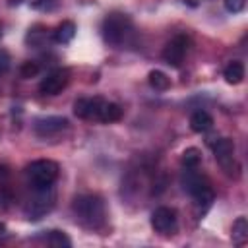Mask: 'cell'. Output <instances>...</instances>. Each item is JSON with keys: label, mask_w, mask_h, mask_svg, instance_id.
Here are the masks:
<instances>
[{"label": "cell", "mask_w": 248, "mask_h": 248, "mask_svg": "<svg viewBox=\"0 0 248 248\" xmlns=\"http://www.w3.org/2000/svg\"><path fill=\"white\" fill-rule=\"evenodd\" d=\"M105 103L107 101L101 97H81L74 103V114L78 118H83V120H97L99 122Z\"/></svg>", "instance_id": "8"}, {"label": "cell", "mask_w": 248, "mask_h": 248, "mask_svg": "<svg viewBox=\"0 0 248 248\" xmlns=\"http://www.w3.org/2000/svg\"><path fill=\"white\" fill-rule=\"evenodd\" d=\"M103 41L110 46H124L134 37V23L122 12H112L103 19L101 25Z\"/></svg>", "instance_id": "3"}, {"label": "cell", "mask_w": 248, "mask_h": 248, "mask_svg": "<svg viewBox=\"0 0 248 248\" xmlns=\"http://www.w3.org/2000/svg\"><path fill=\"white\" fill-rule=\"evenodd\" d=\"M223 78H225V81L231 83V85L240 83V81L244 79V64L238 62V60L229 62V64L225 66V70H223Z\"/></svg>", "instance_id": "13"}, {"label": "cell", "mask_w": 248, "mask_h": 248, "mask_svg": "<svg viewBox=\"0 0 248 248\" xmlns=\"http://www.w3.org/2000/svg\"><path fill=\"white\" fill-rule=\"evenodd\" d=\"M120 118H122V108H120L116 103L107 101V103H105V107H103V112H101L99 122L108 124V122H116V120H120Z\"/></svg>", "instance_id": "17"}, {"label": "cell", "mask_w": 248, "mask_h": 248, "mask_svg": "<svg viewBox=\"0 0 248 248\" xmlns=\"http://www.w3.org/2000/svg\"><path fill=\"white\" fill-rule=\"evenodd\" d=\"M70 81V72L68 70H54L50 74H46L41 83H39V91L43 95H58Z\"/></svg>", "instance_id": "11"}, {"label": "cell", "mask_w": 248, "mask_h": 248, "mask_svg": "<svg viewBox=\"0 0 248 248\" xmlns=\"http://www.w3.org/2000/svg\"><path fill=\"white\" fill-rule=\"evenodd\" d=\"M151 227L155 232L163 234V236H170L176 232L178 229V217H176V211L172 207H157L153 213H151Z\"/></svg>", "instance_id": "6"}, {"label": "cell", "mask_w": 248, "mask_h": 248, "mask_svg": "<svg viewBox=\"0 0 248 248\" xmlns=\"http://www.w3.org/2000/svg\"><path fill=\"white\" fill-rule=\"evenodd\" d=\"M8 2H10V4H19L21 0H8Z\"/></svg>", "instance_id": "24"}, {"label": "cell", "mask_w": 248, "mask_h": 248, "mask_svg": "<svg viewBox=\"0 0 248 248\" xmlns=\"http://www.w3.org/2000/svg\"><path fill=\"white\" fill-rule=\"evenodd\" d=\"M213 155L215 161L221 165V169L232 176V167H234V141L231 138H221L213 143Z\"/></svg>", "instance_id": "9"}, {"label": "cell", "mask_w": 248, "mask_h": 248, "mask_svg": "<svg viewBox=\"0 0 248 248\" xmlns=\"http://www.w3.org/2000/svg\"><path fill=\"white\" fill-rule=\"evenodd\" d=\"M200 161H202V153H200V149H196V147H188V149L182 153V165H184V167H198Z\"/></svg>", "instance_id": "19"}, {"label": "cell", "mask_w": 248, "mask_h": 248, "mask_svg": "<svg viewBox=\"0 0 248 248\" xmlns=\"http://www.w3.org/2000/svg\"><path fill=\"white\" fill-rule=\"evenodd\" d=\"M58 163L50 159H37L25 167V176L33 190L50 188L58 178Z\"/></svg>", "instance_id": "4"}, {"label": "cell", "mask_w": 248, "mask_h": 248, "mask_svg": "<svg viewBox=\"0 0 248 248\" xmlns=\"http://www.w3.org/2000/svg\"><path fill=\"white\" fill-rule=\"evenodd\" d=\"M147 81H149V85H151L155 91H167V89L170 87L169 76H167L165 72H161V70H151L149 76H147Z\"/></svg>", "instance_id": "16"}, {"label": "cell", "mask_w": 248, "mask_h": 248, "mask_svg": "<svg viewBox=\"0 0 248 248\" xmlns=\"http://www.w3.org/2000/svg\"><path fill=\"white\" fill-rule=\"evenodd\" d=\"M46 244H50L54 248H70L72 246V240L68 238V234L64 231H48Z\"/></svg>", "instance_id": "18"}, {"label": "cell", "mask_w": 248, "mask_h": 248, "mask_svg": "<svg viewBox=\"0 0 248 248\" xmlns=\"http://www.w3.org/2000/svg\"><path fill=\"white\" fill-rule=\"evenodd\" d=\"M190 128L194 132H198V134H203V132L211 130L213 128L211 114L207 110H196V112H192V116H190Z\"/></svg>", "instance_id": "12"}, {"label": "cell", "mask_w": 248, "mask_h": 248, "mask_svg": "<svg viewBox=\"0 0 248 248\" xmlns=\"http://www.w3.org/2000/svg\"><path fill=\"white\" fill-rule=\"evenodd\" d=\"M19 74H21V78H33V76H37L39 74V66L35 64V62H23L21 64V68H19Z\"/></svg>", "instance_id": "20"}, {"label": "cell", "mask_w": 248, "mask_h": 248, "mask_svg": "<svg viewBox=\"0 0 248 248\" xmlns=\"http://www.w3.org/2000/svg\"><path fill=\"white\" fill-rule=\"evenodd\" d=\"M231 238L236 246H242L248 240V221L246 217H236V221L232 223V231H231Z\"/></svg>", "instance_id": "14"}, {"label": "cell", "mask_w": 248, "mask_h": 248, "mask_svg": "<svg viewBox=\"0 0 248 248\" xmlns=\"http://www.w3.org/2000/svg\"><path fill=\"white\" fill-rule=\"evenodd\" d=\"M29 4L35 10H50L54 6V0H29Z\"/></svg>", "instance_id": "22"}, {"label": "cell", "mask_w": 248, "mask_h": 248, "mask_svg": "<svg viewBox=\"0 0 248 248\" xmlns=\"http://www.w3.org/2000/svg\"><path fill=\"white\" fill-rule=\"evenodd\" d=\"M72 211L76 221L89 231H101L107 225V205L97 194H81L74 198Z\"/></svg>", "instance_id": "1"}, {"label": "cell", "mask_w": 248, "mask_h": 248, "mask_svg": "<svg viewBox=\"0 0 248 248\" xmlns=\"http://www.w3.org/2000/svg\"><path fill=\"white\" fill-rule=\"evenodd\" d=\"M0 35H2V31H0Z\"/></svg>", "instance_id": "25"}, {"label": "cell", "mask_w": 248, "mask_h": 248, "mask_svg": "<svg viewBox=\"0 0 248 248\" xmlns=\"http://www.w3.org/2000/svg\"><path fill=\"white\" fill-rule=\"evenodd\" d=\"M76 37V23L74 21H62L54 29V41L60 45H68Z\"/></svg>", "instance_id": "15"}, {"label": "cell", "mask_w": 248, "mask_h": 248, "mask_svg": "<svg viewBox=\"0 0 248 248\" xmlns=\"http://www.w3.org/2000/svg\"><path fill=\"white\" fill-rule=\"evenodd\" d=\"M180 184L184 188V192H188L196 203V207L200 209V213L203 215L209 205L213 203V190L209 186V180L198 170V167H184L182 176H180Z\"/></svg>", "instance_id": "2"}, {"label": "cell", "mask_w": 248, "mask_h": 248, "mask_svg": "<svg viewBox=\"0 0 248 248\" xmlns=\"http://www.w3.org/2000/svg\"><path fill=\"white\" fill-rule=\"evenodd\" d=\"M66 128H68V120L64 116H43V118H37L35 124H33V130L39 138L58 136Z\"/></svg>", "instance_id": "10"}, {"label": "cell", "mask_w": 248, "mask_h": 248, "mask_svg": "<svg viewBox=\"0 0 248 248\" xmlns=\"http://www.w3.org/2000/svg\"><path fill=\"white\" fill-rule=\"evenodd\" d=\"M8 68H10V54L6 50H0V76L6 74Z\"/></svg>", "instance_id": "23"}, {"label": "cell", "mask_w": 248, "mask_h": 248, "mask_svg": "<svg viewBox=\"0 0 248 248\" xmlns=\"http://www.w3.org/2000/svg\"><path fill=\"white\" fill-rule=\"evenodd\" d=\"M186 52H188V37L186 35H176L165 45V48L161 52V58H163L165 64H169L172 68H180L182 62H184Z\"/></svg>", "instance_id": "7"}, {"label": "cell", "mask_w": 248, "mask_h": 248, "mask_svg": "<svg viewBox=\"0 0 248 248\" xmlns=\"http://www.w3.org/2000/svg\"><path fill=\"white\" fill-rule=\"evenodd\" d=\"M33 192H35V196H33V200L27 202L25 215H27V219L37 221V219H41L43 215H46L52 209V205H54V192H52V186L50 188L33 190Z\"/></svg>", "instance_id": "5"}, {"label": "cell", "mask_w": 248, "mask_h": 248, "mask_svg": "<svg viewBox=\"0 0 248 248\" xmlns=\"http://www.w3.org/2000/svg\"><path fill=\"white\" fill-rule=\"evenodd\" d=\"M223 4H225V10H227V12H231V14H238V12L244 10L246 0H223Z\"/></svg>", "instance_id": "21"}]
</instances>
